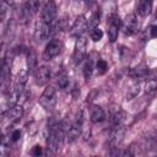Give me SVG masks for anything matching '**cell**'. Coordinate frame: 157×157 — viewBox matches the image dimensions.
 I'll return each mask as SVG.
<instances>
[{
    "mask_svg": "<svg viewBox=\"0 0 157 157\" xmlns=\"http://www.w3.org/2000/svg\"><path fill=\"white\" fill-rule=\"evenodd\" d=\"M90 37L93 42H98L102 39L103 37V31L97 26V27H93V28H90Z\"/></svg>",
    "mask_w": 157,
    "mask_h": 157,
    "instance_id": "cell-24",
    "label": "cell"
},
{
    "mask_svg": "<svg viewBox=\"0 0 157 157\" xmlns=\"http://www.w3.org/2000/svg\"><path fill=\"white\" fill-rule=\"evenodd\" d=\"M56 91L52 86H47L39 97V104L45 110H53L56 104Z\"/></svg>",
    "mask_w": 157,
    "mask_h": 157,
    "instance_id": "cell-4",
    "label": "cell"
},
{
    "mask_svg": "<svg viewBox=\"0 0 157 157\" xmlns=\"http://www.w3.org/2000/svg\"><path fill=\"white\" fill-rule=\"evenodd\" d=\"M56 83L61 90H67L69 86H70V78H69V76L66 74H61V75L58 76Z\"/></svg>",
    "mask_w": 157,
    "mask_h": 157,
    "instance_id": "cell-23",
    "label": "cell"
},
{
    "mask_svg": "<svg viewBox=\"0 0 157 157\" xmlns=\"http://www.w3.org/2000/svg\"><path fill=\"white\" fill-rule=\"evenodd\" d=\"M23 114V109L21 105H13L11 108H9L7 110L1 113V125L2 128H5V125H12L15 123H17Z\"/></svg>",
    "mask_w": 157,
    "mask_h": 157,
    "instance_id": "cell-2",
    "label": "cell"
},
{
    "mask_svg": "<svg viewBox=\"0 0 157 157\" xmlns=\"http://www.w3.org/2000/svg\"><path fill=\"white\" fill-rule=\"evenodd\" d=\"M140 92V83L137 80L132 78V81L129 83L128 90H126V99H131L135 96H137Z\"/></svg>",
    "mask_w": 157,
    "mask_h": 157,
    "instance_id": "cell-18",
    "label": "cell"
},
{
    "mask_svg": "<svg viewBox=\"0 0 157 157\" xmlns=\"http://www.w3.org/2000/svg\"><path fill=\"white\" fill-rule=\"evenodd\" d=\"M34 78H36L37 85H40V86L45 85L50 78V67L45 66V65L37 67V70L34 72Z\"/></svg>",
    "mask_w": 157,
    "mask_h": 157,
    "instance_id": "cell-12",
    "label": "cell"
},
{
    "mask_svg": "<svg viewBox=\"0 0 157 157\" xmlns=\"http://www.w3.org/2000/svg\"><path fill=\"white\" fill-rule=\"evenodd\" d=\"M150 72V69L146 66V65H137L132 69L129 70V76L137 80V78H141V77H146Z\"/></svg>",
    "mask_w": 157,
    "mask_h": 157,
    "instance_id": "cell-15",
    "label": "cell"
},
{
    "mask_svg": "<svg viewBox=\"0 0 157 157\" xmlns=\"http://www.w3.org/2000/svg\"><path fill=\"white\" fill-rule=\"evenodd\" d=\"M121 29L125 36H132L139 31V21L135 13H129L121 22Z\"/></svg>",
    "mask_w": 157,
    "mask_h": 157,
    "instance_id": "cell-7",
    "label": "cell"
},
{
    "mask_svg": "<svg viewBox=\"0 0 157 157\" xmlns=\"http://www.w3.org/2000/svg\"><path fill=\"white\" fill-rule=\"evenodd\" d=\"M27 78H28V72H27V70H21L18 74H17V76H16V78H15V83H13V90L17 92V93H22V91H23V88H25V85H26V82H27Z\"/></svg>",
    "mask_w": 157,
    "mask_h": 157,
    "instance_id": "cell-14",
    "label": "cell"
},
{
    "mask_svg": "<svg viewBox=\"0 0 157 157\" xmlns=\"http://www.w3.org/2000/svg\"><path fill=\"white\" fill-rule=\"evenodd\" d=\"M125 118H126V114L119 109H118L112 114V125H117V124H124L125 121Z\"/></svg>",
    "mask_w": 157,
    "mask_h": 157,
    "instance_id": "cell-22",
    "label": "cell"
},
{
    "mask_svg": "<svg viewBox=\"0 0 157 157\" xmlns=\"http://www.w3.org/2000/svg\"><path fill=\"white\" fill-rule=\"evenodd\" d=\"M120 18L118 15L113 13L109 16L108 18V22H107V33H108V38H109V42H115V39L118 38V33H119V29H120Z\"/></svg>",
    "mask_w": 157,
    "mask_h": 157,
    "instance_id": "cell-8",
    "label": "cell"
},
{
    "mask_svg": "<svg viewBox=\"0 0 157 157\" xmlns=\"http://www.w3.org/2000/svg\"><path fill=\"white\" fill-rule=\"evenodd\" d=\"M82 72H83V77H85L87 81L92 77V72H93V61H92V59L88 58V59L85 60Z\"/></svg>",
    "mask_w": 157,
    "mask_h": 157,
    "instance_id": "cell-21",
    "label": "cell"
},
{
    "mask_svg": "<svg viewBox=\"0 0 157 157\" xmlns=\"http://www.w3.org/2000/svg\"><path fill=\"white\" fill-rule=\"evenodd\" d=\"M99 20H101V11H99V10H96V11L92 13V16H91V18H90V21H88V27H90V28L97 27L98 23H99Z\"/></svg>",
    "mask_w": 157,
    "mask_h": 157,
    "instance_id": "cell-25",
    "label": "cell"
},
{
    "mask_svg": "<svg viewBox=\"0 0 157 157\" xmlns=\"http://www.w3.org/2000/svg\"><path fill=\"white\" fill-rule=\"evenodd\" d=\"M83 2H85L86 5H88V6H91V5L94 2V0H83Z\"/></svg>",
    "mask_w": 157,
    "mask_h": 157,
    "instance_id": "cell-32",
    "label": "cell"
},
{
    "mask_svg": "<svg viewBox=\"0 0 157 157\" xmlns=\"http://www.w3.org/2000/svg\"><path fill=\"white\" fill-rule=\"evenodd\" d=\"M156 17H157V10H156Z\"/></svg>",
    "mask_w": 157,
    "mask_h": 157,
    "instance_id": "cell-33",
    "label": "cell"
},
{
    "mask_svg": "<svg viewBox=\"0 0 157 157\" xmlns=\"http://www.w3.org/2000/svg\"><path fill=\"white\" fill-rule=\"evenodd\" d=\"M65 124L61 121H52L48 126L47 135V148L52 153H56L61 146L65 137Z\"/></svg>",
    "mask_w": 157,
    "mask_h": 157,
    "instance_id": "cell-1",
    "label": "cell"
},
{
    "mask_svg": "<svg viewBox=\"0 0 157 157\" xmlns=\"http://www.w3.org/2000/svg\"><path fill=\"white\" fill-rule=\"evenodd\" d=\"M7 9H9V4H7V1H6V0H2V1H1V21H5Z\"/></svg>",
    "mask_w": 157,
    "mask_h": 157,
    "instance_id": "cell-28",
    "label": "cell"
},
{
    "mask_svg": "<svg viewBox=\"0 0 157 157\" xmlns=\"http://www.w3.org/2000/svg\"><path fill=\"white\" fill-rule=\"evenodd\" d=\"M60 50H61V43H60V40L59 39H52L47 44V47H45V49L43 52L42 58H43V60L49 61V60L54 59L60 53Z\"/></svg>",
    "mask_w": 157,
    "mask_h": 157,
    "instance_id": "cell-10",
    "label": "cell"
},
{
    "mask_svg": "<svg viewBox=\"0 0 157 157\" xmlns=\"http://www.w3.org/2000/svg\"><path fill=\"white\" fill-rule=\"evenodd\" d=\"M152 11V0H139L137 13L140 16H148Z\"/></svg>",
    "mask_w": 157,
    "mask_h": 157,
    "instance_id": "cell-17",
    "label": "cell"
},
{
    "mask_svg": "<svg viewBox=\"0 0 157 157\" xmlns=\"http://www.w3.org/2000/svg\"><path fill=\"white\" fill-rule=\"evenodd\" d=\"M31 153H32L33 156H39V155H42V153H43V150H42V147H40L39 145H36V146L32 148Z\"/></svg>",
    "mask_w": 157,
    "mask_h": 157,
    "instance_id": "cell-31",
    "label": "cell"
},
{
    "mask_svg": "<svg viewBox=\"0 0 157 157\" xmlns=\"http://www.w3.org/2000/svg\"><path fill=\"white\" fill-rule=\"evenodd\" d=\"M37 64H38V60H37V54L34 50H28L27 52V66H28V70L29 71H34V69H37Z\"/></svg>",
    "mask_w": 157,
    "mask_h": 157,
    "instance_id": "cell-20",
    "label": "cell"
},
{
    "mask_svg": "<svg viewBox=\"0 0 157 157\" xmlns=\"http://www.w3.org/2000/svg\"><path fill=\"white\" fill-rule=\"evenodd\" d=\"M90 120L94 124L104 121L105 120V112L103 110V108L99 107V105L93 104L90 108Z\"/></svg>",
    "mask_w": 157,
    "mask_h": 157,
    "instance_id": "cell-13",
    "label": "cell"
},
{
    "mask_svg": "<svg viewBox=\"0 0 157 157\" xmlns=\"http://www.w3.org/2000/svg\"><path fill=\"white\" fill-rule=\"evenodd\" d=\"M86 48H87V40L85 37H80L76 40L74 54H72V60L75 64H80L86 55Z\"/></svg>",
    "mask_w": 157,
    "mask_h": 157,
    "instance_id": "cell-11",
    "label": "cell"
},
{
    "mask_svg": "<svg viewBox=\"0 0 157 157\" xmlns=\"http://www.w3.org/2000/svg\"><path fill=\"white\" fill-rule=\"evenodd\" d=\"M146 33H148L147 38H157V26H156V25H151V26L147 28Z\"/></svg>",
    "mask_w": 157,
    "mask_h": 157,
    "instance_id": "cell-27",
    "label": "cell"
},
{
    "mask_svg": "<svg viewBox=\"0 0 157 157\" xmlns=\"http://www.w3.org/2000/svg\"><path fill=\"white\" fill-rule=\"evenodd\" d=\"M10 67H11L10 60L7 58H4L2 65H1V86L4 90H5L6 83L10 81Z\"/></svg>",
    "mask_w": 157,
    "mask_h": 157,
    "instance_id": "cell-16",
    "label": "cell"
},
{
    "mask_svg": "<svg viewBox=\"0 0 157 157\" xmlns=\"http://www.w3.org/2000/svg\"><path fill=\"white\" fill-rule=\"evenodd\" d=\"M88 27V22L87 20L85 18V16L80 15L76 17V20L74 21L71 28H70V34L71 37H75V38H80L82 37V34L85 33V31L87 29Z\"/></svg>",
    "mask_w": 157,
    "mask_h": 157,
    "instance_id": "cell-9",
    "label": "cell"
},
{
    "mask_svg": "<svg viewBox=\"0 0 157 157\" xmlns=\"http://www.w3.org/2000/svg\"><path fill=\"white\" fill-rule=\"evenodd\" d=\"M56 13H58L56 4L54 2V0H48L42 9L40 21H43L45 23H53L54 20L56 18Z\"/></svg>",
    "mask_w": 157,
    "mask_h": 157,
    "instance_id": "cell-6",
    "label": "cell"
},
{
    "mask_svg": "<svg viewBox=\"0 0 157 157\" xmlns=\"http://www.w3.org/2000/svg\"><path fill=\"white\" fill-rule=\"evenodd\" d=\"M96 69H97V74L98 75H104L108 70V64L105 60L103 59H98L97 61V65H96Z\"/></svg>",
    "mask_w": 157,
    "mask_h": 157,
    "instance_id": "cell-26",
    "label": "cell"
},
{
    "mask_svg": "<svg viewBox=\"0 0 157 157\" xmlns=\"http://www.w3.org/2000/svg\"><path fill=\"white\" fill-rule=\"evenodd\" d=\"M153 90H157V77L152 78L146 85V91H153Z\"/></svg>",
    "mask_w": 157,
    "mask_h": 157,
    "instance_id": "cell-30",
    "label": "cell"
},
{
    "mask_svg": "<svg viewBox=\"0 0 157 157\" xmlns=\"http://www.w3.org/2000/svg\"><path fill=\"white\" fill-rule=\"evenodd\" d=\"M56 29V25L53 23H45L43 21L38 22L34 29V39L37 43H42L45 39H48Z\"/></svg>",
    "mask_w": 157,
    "mask_h": 157,
    "instance_id": "cell-3",
    "label": "cell"
},
{
    "mask_svg": "<svg viewBox=\"0 0 157 157\" xmlns=\"http://www.w3.org/2000/svg\"><path fill=\"white\" fill-rule=\"evenodd\" d=\"M124 134H125L124 124L112 125V129L109 131V136H108V140H107V145L109 146V148L118 147L119 144L123 141Z\"/></svg>",
    "mask_w": 157,
    "mask_h": 157,
    "instance_id": "cell-5",
    "label": "cell"
},
{
    "mask_svg": "<svg viewBox=\"0 0 157 157\" xmlns=\"http://www.w3.org/2000/svg\"><path fill=\"white\" fill-rule=\"evenodd\" d=\"M15 28H16V22L13 18H10V21L7 22V26L4 31V39L5 40H11L13 34H15Z\"/></svg>",
    "mask_w": 157,
    "mask_h": 157,
    "instance_id": "cell-19",
    "label": "cell"
},
{
    "mask_svg": "<svg viewBox=\"0 0 157 157\" xmlns=\"http://www.w3.org/2000/svg\"><path fill=\"white\" fill-rule=\"evenodd\" d=\"M20 137H21V131H20L18 129H16V130H12V132H11V135H10V137H9V140L12 141V142H16V141L20 140Z\"/></svg>",
    "mask_w": 157,
    "mask_h": 157,
    "instance_id": "cell-29",
    "label": "cell"
}]
</instances>
